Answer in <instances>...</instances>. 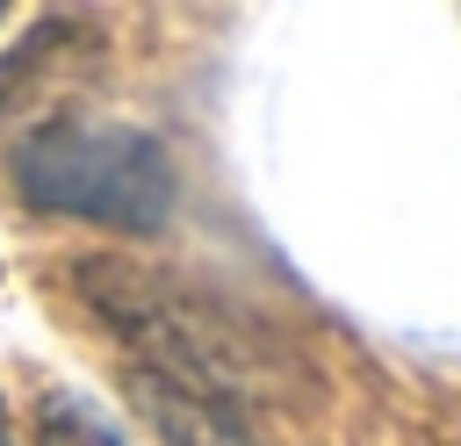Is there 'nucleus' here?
<instances>
[{
	"instance_id": "obj_1",
	"label": "nucleus",
	"mask_w": 461,
	"mask_h": 446,
	"mask_svg": "<svg viewBox=\"0 0 461 446\" xmlns=\"http://www.w3.org/2000/svg\"><path fill=\"white\" fill-rule=\"evenodd\" d=\"M14 187L43 216L115 223V230H158L173 216V158L158 137L94 122V115H50L14 151Z\"/></svg>"
},
{
	"instance_id": "obj_2",
	"label": "nucleus",
	"mask_w": 461,
	"mask_h": 446,
	"mask_svg": "<svg viewBox=\"0 0 461 446\" xmlns=\"http://www.w3.org/2000/svg\"><path fill=\"white\" fill-rule=\"evenodd\" d=\"M29 446H130L122 424L79 396V388H43L36 396V424H29Z\"/></svg>"
},
{
	"instance_id": "obj_3",
	"label": "nucleus",
	"mask_w": 461,
	"mask_h": 446,
	"mask_svg": "<svg viewBox=\"0 0 461 446\" xmlns=\"http://www.w3.org/2000/svg\"><path fill=\"white\" fill-rule=\"evenodd\" d=\"M0 446H14V424H7V403H0Z\"/></svg>"
}]
</instances>
